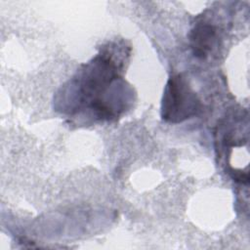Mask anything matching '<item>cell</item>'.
<instances>
[{
    "label": "cell",
    "mask_w": 250,
    "mask_h": 250,
    "mask_svg": "<svg viewBox=\"0 0 250 250\" xmlns=\"http://www.w3.org/2000/svg\"><path fill=\"white\" fill-rule=\"evenodd\" d=\"M118 78V66L111 56L104 54L97 56L86 65L80 78H78L77 87L81 97L80 103L86 104L101 118L110 119L114 117L102 96Z\"/></svg>",
    "instance_id": "cell-1"
},
{
    "label": "cell",
    "mask_w": 250,
    "mask_h": 250,
    "mask_svg": "<svg viewBox=\"0 0 250 250\" xmlns=\"http://www.w3.org/2000/svg\"><path fill=\"white\" fill-rule=\"evenodd\" d=\"M216 38V28L206 22L197 23L191 30L189 39L193 55L200 59H205L212 50Z\"/></svg>",
    "instance_id": "cell-3"
},
{
    "label": "cell",
    "mask_w": 250,
    "mask_h": 250,
    "mask_svg": "<svg viewBox=\"0 0 250 250\" xmlns=\"http://www.w3.org/2000/svg\"><path fill=\"white\" fill-rule=\"evenodd\" d=\"M200 102L182 75L169 78L161 105V116L166 122L180 123L198 113Z\"/></svg>",
    "instance_id": "cell-2"
}]
</instances>
